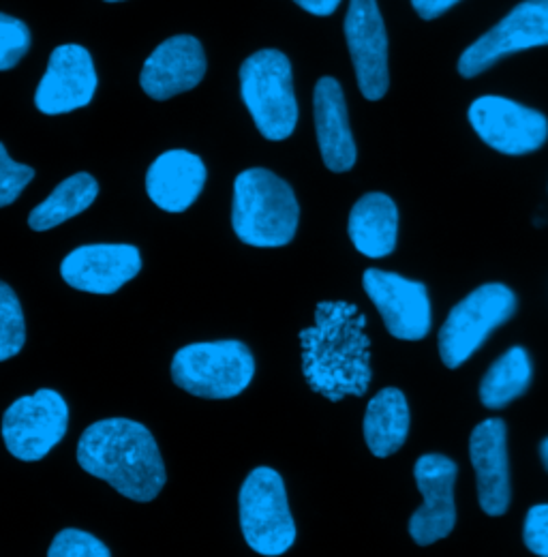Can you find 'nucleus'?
I'll list each match as a JSON object with an SVG mask.
<instances>
[{
	"instance_id": "nucleus-17",
	"label": "nucleus",
	"mask_w": 548,
	"mask_h": 557,
	"mask_svg": "<svg viewBox=\"0 0 548 557\" xmlns=\"http://www.w3.org/2000/svg\"><path fill=\"white\" fill-rule=\"evenodd\" d=\"M508 431L499 418H486L470 437V457L478 483L479 508L488 517H501L510 508Z\"/></svg>"
},
{
	"instance_id": "nucleus-27",
	"label": "nucleus",
	"mask_w": 548,
	"mask_h": 557,
	"mask_svg": "<svg viewBox=\"0 0 548 557\" xmlns=\"http://www.w3.org/2000/svg\"><path fill=\"white\" fill-rule=\"evenodd\" d=\"M33 178L35 170L30 165L15 163L0 141V209L13 205Z\"/></svg>"
},
{
	"instance_id": "nucleus-29",
	"label": "nucleus",
	"mask_w": 548,
	"mask_h": 557,
	"mask_svg": "<svg viewBox=\"0 0 548 557\" xmlns=\"http://www.w3.org/2000/svg\"><path fill=\"white\" fill-rule=\"evenodd\" d=\"M461 0H411V7L422 20H435L444 15L448 9H452Z\"/></svg>"
},
{
	"instance_id": "nucleus-16",
	"label": "nucleus",
	"mask_w": 548,
	"mask_h": 557,
	"mask_svg": "<svg viewBox=\"0 0 548 557\" xmlns=\"http://www.w3.org/2000/svg\"><path fill=\"white\" fill-rule=\"evenodd\" d=\"M141 271V256L134 245H84L61 264L65 283L88 294H114Z\"/></svg>"
},
{
	"instance_id": "nucleus-30",
	"label": "nucleus",
	"mask_w": 548,
	"mask_h": 557,
	"mask_svg": "<svg viewBox=\"0 0 548 557\" xmlns=\"http://www.w3.org/2000/svg\"><path fill=\"white\" fill-rule=\"evenodd\" d=\"M300 9H304L307 13H311V15H317V17H328V15H333L337 9H339V4H341V0H294Z\"/></svg>"
},
{
	"instance_id": "nucleus-28",
	"label": "nucleus",
	"mask_w": 548,
	"mask_h": 557,
	"mask_svg": "<svg viewBox=\"0 0 548 557\" xmlns=\"http://www.w3.org/2000/svg\"><path fill=\"white\" fill-rule=\"evenodd\" d=\"M523 541L534 556L548 557V504L532 506L525 519Z\"/></svg>"
},
{
	"instance_id": "nucleus-26",
	"label": "nucleus",
	"mask_w": 548,
	"mask_h": 557,
	"mask_svg": "<svg viewBox=\"0 0 548 557\" xmlns=\"http://www.w3.org/2000/svg\"><path fill=\"white\" fill-rule=\"evenodd\" d=\"M48 557H112V554L108 545H103L97 536L84 530L67 528L54 536Z\"/></svg>"
},
{
	"instance_id": "nucleus-10",
	"label": "nucleus",
	"mask_w": 548,
	"mask_h": 557,
	"mask_svg": "<svg viewBox=\"0 0 548 557\" xmlns=\"http://www.w3.org/2000/svg\"><path fill=\"white\" fill-rule=\"evenodd\" d=\"M548 46V0H523L459 59V73L476 77L508 54Z\"/></svg>"
},
{
	"instance_id": "nucleus-9",
	"label": "nucleus",
	"mask_w": 548,
	"mask_h": 557,
	"mask_svg": "<svg viewBox=\"0 0 548 557\" xmlns=\"http://www.w3.org/2000/svg\"><path fill=\"white\" fill-rule=\"evenodd\" d=\"M468 116L479 139L501 154H530L548 139L547 116L506 97H478Z\"/></svg>"
},
{
	"instance_id": "nucleus-3",
	"label": "nucleus",
	"mask_w": 548,
	"mask_h": 557,
	"mask_svg": "<svg viewBox=\"0 0 548 557\" xmlns=\"http://www.w3.org/2000/svg\"><path fill=\"white\" fill-rule=\"evenodd\" d=\"M300 207L294 189L264 168H251L236 176L232 227L251 247H285L294 240Z\"/></svg>"
},
{
	"instance_id": "nucleus-5",
	"label": "nucleus",
	"mask_w": 548,
	"mask_h": 557,
	"mask_svg": "<svg viewBox=\"0 0 548 557\" xmlns=\"http://www.w3.org/2000/svg\"><path fill=\"white\" fill-rule=\"evenodd\" d=\"M240 95L258 132L271 141L287 139L298 125V101L289 59L278 50H260L240 67Z\"/></svg>"
},
{
	"instance_id": "nucleus-11",
	"label": "nucleus",
	"mask_w": 548,
	"mask_h": 557,
	"mask_svg": "<svg viewBox=\"0 0 548 557\" xmlns=\"http://www.w3.org/2000/svg\"><path fill=\"white\" fill-rule=\"evenodd\" d=\"M342 30L362 97L379 101L388 92L390 73L388 35L377 0H349Z\"/></svg>"
},
{
	"instance_id": "nucleus-14",
	"label": "nucleus",
	"mask_w": 548,
	"mask_h": 557,
	"mask_svg": "<svg viewBox=\"0 0 548 557\" xmlns=\"http://www.w3.org/2000/svg\"><path fill=\"white\" fill-rule=\"evenodd\" d=\"M97 90V71L86 48L67 44L59 46L48 61L46 75L41 77L35 106L48 116L68 114L86 108Z\"/></svg>"
},
{
	"instance_id": "nucleus-22",
	"label": "nucleus",
	"mask_w": 548,
	"mask_h": 557,
	"mask_svg": "<svg viewBox=\"0 0 548 557\" xmlns=\"http://www.w3.org/2000/svg\"><path fill=\"white\" fill-rule=\"evenodd\" d=\"M532 358L525 348H510L501 354L479 382V401L486 410H501L525 395L532 384Z\"/></svg>"
},
{
	"instance_id": "nucleus-7",
	"label": "nucleus",
	"mask_w": 548,
	"mask_h": 557,
	"mask_svg": "<svg viewBox=\"0 0 548 557\" xmlns=\"http://www.w3.org/2000/svg\"><path fill=\"white\" fill-rule=\"evenodd\" d=\"M516 311V296L503 283H484L468 294L446 318L439 331V356L448 369L465 364L493 331Z\"/></svg>"
},
{
	"instance_id": "nucleus-12",
	"label": "nucleus",
	"mask_w": 548,
	"mask_h": 557,
	"mask_svg": "<svg viewBox=\"0 0 548 557\" xmlns=\"http://www.w3.org/2000/svg\"><path fill=\"white\" fill-rule=\"evenodd\" d=\"M457 463L444 455H422L413 466V479L422 493V506L411 515V541L428 547L452 534L457 523L454 483Z\"/></svg>"
},
{
	"instance_id": "nucleus-25",
	"label": "nucleus",
	"mask_w": 548,
	"mask_h": 557,
	"mask_svg": "<svg viewBox=\"0 0 548 557\" xmlns=\"http://www.w3.org/2000/svg\"><path fill=\"white\" fill-rule=\"evenodd\" d=\"M30 50L28 26L7 13H0V71L13 70Z\"/></svg>"
},
{
	"instance_id": "nucleus-23",
	"label": "nucleus",
	"mask_w": 548,
	"mask_h": 557,
	"mask_svg": "<svg viewBox=\"0 0 548 557\" xmlns=\"http://www.w3.org/2000/svg\"><path fill=\"white\" fill-rule=\"evenodd\" d=\"M99 196V185L88 172L65 178L39 207L30 210L28 225L35 232H48L90 209Z\"/></svg>"
},
{
	"instance_id": "nucleus-13",
	"label": "nucleus",
	"mask_w": 548,
	"mask_h": 557,
	"mask_svg": "<svg viewBox=\"0 0 548 557\" xmlns=\"http://www.w3.org/2000/svg\"><path fill=\"white\" fill-rule=\"evenodd\" d=\"M362 287L395 339L420 342L428 335L433 320L424 283L369 269L362 275Z\"/></svg>"
},
{
	"instance_id": "nucleus-1",
	"label": "nucleus",
	"mask_w": 548,
	"mask_h": 557,
	"mask_svg": "<svg viewBox=\"0 0 548 557\" xmlns=\"http://www.w3.org/2000/svg\"><path fill=\"white\" fill-rule=\"evenodd\" d=\"M364 313L345 300H326L315 309V324L300 333L302 373L309 388L339 404L362 397L371 384V342Z\"/></svg>"
},
{
	"instance_id": "nucleus-4",
	"label": "nucleus",
	"mask_w": 548,
	"mask_h": 557,
	"mask_svg": "<svg viewBox=\"0 0 548 557\" xmlns=\"http://www.w3.org/2000/svg\"><path fill=\"white\" fill-rule=\"evenodd\" d=\"M253 375L256 358L236 339L191 344L172 358L174 384L202 399H234L249 388Z\"/></svg>"
},
{
	"instance_id": "nucleus-20",
	"label": "nucleus",
	"mask_w": 548,
	"mask_h": 557,
	"mask_svg": "<svg viewBox=\"0 0 548 557\" xmlns=\"http://www.w3.org/2000/svg\"><path fill=\"white\" fill-rule=\"evenodd\" d=\"M347 232L362 256L371 260L390 256L397 249L399 236V209L395 200L379 191L362 196L349 212Z\"/></svg>"
},
{
	"instance_id": "nucleus-21",
	"label": "nucleus",
	"mask_w": 548,
	"mask_h": 557,
	"mask_svg": "<svg viewBox=\"0 0 548 557\" xmlns=\"http://www.w3.org/2000/svg\"><path fill=\"white\" fill-rule=\"evenodd\" d=\"M364 442L377 459L403 448L410 433V406L399 388L379 391L364 412Z\"/></svg>"
},
{
	"instance_id": "nucleus-31",
	"label": "nucleus",
	"mask_w": 548,
	"mask_h": 557,
	"mask_svg": "<svg viewBox=\"0 0 548 557\" xmlns=\"http://www.w3.org/2000/svg\"><path fill=\"white\" fill-rule=\"evenodd\" d=\"M540 457H543V463H545V468L548 470V437L540 444Z\"/></svg>"
},
{
	"instance_id": "nucleus-18",
	"label": "nucleus",
	"mask_w": 548,
	"mask_h": 557,
	"mask_svg": "<svg viewBox=\"0 0 548 557\" xmlns=\"http://www.w3.org/2000/svg\"><path fill=\"white\" fill-rule=\"evenodd\" d=\"M204 185V161L189 150L159 154L146 174L148 198L165 212H185L200 198Z\"/></svg>"
},
{
	"instance_id": "nucleus-2",
	"label": "nucleus",
	"mask_w": 548,
	"mask_h": 557,
	"mask_svg": "<svg viewBox=\"0 0 548 557\" xmlns=\"http://www.w3.org/2000/svg\"><path fill=\"white\" fill-rule=\"evenodd\" d=\"M75 455L86 474L139 504L152 502L167 479L152 433L129 418H105L90 424L82 433Z\"/></svg>"
},
{
	"instance_id": "nucleus-8",
	"label": "nucleus",
	"mask_w": 548,
	"mask_h": 557,
	"mask_svg": "<svg viewBox=\"0 0 548 557\" xmlns=\"http://www.w3.org/2000/svg\"><path fill=\"white\" fill-rule=\"evenodd\" d=\"M68 406L54 388H39L15 399L2 417V442L20 461L33 463L48 457L67 435Z\"/></svg>"
},
{
	"instance_id": "nucleus-24",
	"label": "nucleus",
	"mask_w": 548,
	"mask_h": 557,
	"mask_svg": "<svg viewBox=\"0 0 548 557\" xmlns=\"http://www.w3.org/2000/svg\"><path fill=\"white\" fill-rule=\"evenodd\" d=\"M26 344V320L15 292L0 281V362L17 356Z\"/></svg>"
},
{
	"instance_id": "nucleus-15",
	"label": "nucleus",
	"mask_w": 548,
	"mask_h": 557,
	"mask_svg": "<svg viewBox=\"0 0 548 557\" xmlns=\"http://www.w3.org/2000/svg\"><path fill=\"white\" fill-rule=\"evenodd\" d=\"M204 75L202 44L191 35H176L152 50L141 67L139 84L141 90L154 101H167L196 88Z\"/></svg>"
},
{
	"instance_id": "nucleus-32",
	"label": "nucleus",
	"mask_w": 548,
	"mask_h": 557,
	"mask_svg": "<svg viewBox=\"0 0 548 557\" xmlns=\"http://www.w3.org/2000/svg\"><path fill=\"white\" fill-rule=\"evenodd\" d=\"M105 2H123V0H105Z\"/></svg>"
},
{
	"instance_id": "nucleus-6",
	"label": "nucleus",
	"mask_w": 548,
	"mask_h": 557,
	"mask_svg": "<svg viewBox=\"0 0 548 557\" xmlns=\"http://www.w3.org/2000/svg\"><path fill=\"white\" fill-rule=\"evenodd\" d=\"M240 528L247 545L260 556L278 557L296 543V523L287 491L273 468H256L238 493Z\"/></svg>"
},
{
	"instance_id": "nucleus-19",
	"label": "nucleus",
	"mask_w": 548,
	"mask_h": 557,
	"mask_svg": "<svg viewBox=\"0 0 548 557\" xmlns=\"http://www.w3.org/2000/svg\"><path fill=\"white\" fill-rule=\"evenodd\" d=\"M315 132L322 159L331 172H349L356 165L358 150L349 129L347 103L341 84L335 77H322L313 92Z\"/></svg>"
}]
</instances>
